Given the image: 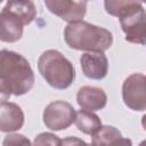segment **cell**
I'll list each match as a JSON object with an SVG mask.
<instances>
[{
  "label": "cell",
  "mask_w": 146,
  "mask_h": 146,
  "mask_svg": "<svg viewBox=\"0 0 146 146\" xmlns=\"http://www.w3.org/2000/svg\"><path fill=\"white\" fill-rule=\"evenodd\" d=\"M33 86L34 73L27 59L18 52L2 49L0 51L1 102H6L11 95H25Z\"/></svg>",
  "instance_id": "cell-1"
},
{
  "label": "cell",
  "mask_w": 146,
  "mask_h": 146,
  "mask_svg": "<svg viewBox=\"0 0 146 146\" xmlns=\"http://www.w3.org/2000/svg\"><path fill=\"white\" fill-rule=\"evenodd\" d=\"M106 11L119 17L125 40L131 43L146 44V11L139 1H105Z\"/></svg>",
  "instance_id": "cell-2"
},
{
  "label": "cell",
  "mask_w": 146,
  "mask_h": 146,
  "mask_svg": "<svg viewBox=\"0 0 146 146\" xmlns=\"http://www.w3.org/2000/svg\"><path fill=\"white\" fill-rule=\"evenodd\" d=\"M64 39L70 48L88 52H104L113 43V35L108 30L84 21L68 24L64 30Z\"/></svg>",
  "instance_id": "cell-3"
},
{
  "label": "cell",
  "mask_w": 146,
  "mask_h": 146,
  "mask_svg": "<svg viewBox=\"0 0 146 146\" xmlns=\"http://www.w3.org/2000/svg\"><path fill=\"white\" fill-rule=\"evenodd\" d=\"M38 70L46 82L55 89L64 90L75 80L73 64L58 50L43 51L38 60Z\"/></svg>",
  "instance_id": "cell-4"
},
{
  "label": "cell",
  "mask_w": 146,
  "mask_h": 146,
  "mask_svg": "<svg viewBox=\"0 0 146 146\" xmlns=\"http://www.w3.org/2000/svg\"><path fill=\"white\" fill-rule=\"evenodd\" d=\"M76 112L74 107L64 100H55L46 106L42 114L44 125L54 131L67 129L75 122Z\"/></svg>",
  "instance_id": "cell-5"
},
{
  "label": "cell",
  "mask_w": 146,
  "mask_h": 146,
  "mask_svg": "<svg viewBox=\"0 0 146 146\" xmlns=\"http://www.w3.org/2000/svg\"><path fill=\"white\" fill-rule=\"evenodd\" d=\"M122 99L132 111H146V76L144 74L133 73L123 81Z\"/></svg>",
  "instance_id": "cell-6"
},
{
  "label": "cell",
  "mask_w": 146,
  "mask_h": 146,
  "mask_svg": "<svg viewBox=\"0 0 146 146\" xmlns=\"http://www.w3.org/2000/svg\"><path fill=\"white\" fill-rule=\"evenodd\" d=\"M46 7L56 16L60 17L68 24L80 22L83 19L87 11L86 1H70V0H46Z\"/></svg>",
  "instance_id": "cell-7"
},
{
  "label": "cell",
  "mask_w": 146,
  "mask_h": 146,
  "mask_svg": "<svg viewBox=\"0 0 146 146\" xmlns=\"http://www.w3.org/2000/svg\"><path fill=\"white\" fill-rule=\"evenodd\" d=\"M80 65L83 74L92 80H102L107 75L108 60L104 52H84L80 57Z\"/></svg>",
  "instance_id": "cell-8"
},
{
  "label": "cell",
  "mask_w": 146,
  "mask_h": 146,
  "mask_svg": "<svg viewBox=\"0 0 146 146\" xmlns=\"http://www.w3.org/2000/svg\"><path fill=\"white\" fill-rule=\"evenodd\" d=\"M24 124V113L22 108L10 102H1L0 105V130L2 132H14Z\"/></svg>",
  "instance_id": "cell-9"
},
{
  "label": "cell",
  "mask_w": 146,
  "mask_h": 146,
  "mask_svg": "<svg viewBox=\"0 0 146 146\" xmlns=\"http://www.w3.org/2000/svg\"><path fill=\"white\" fill-rule=\"evenodd\" d=\"M76 102L82 110L94 112L103 110L106 106L107 96L100 88L84 86L79 89L76 94Z\"/></svg>",
  "instance_id": "cell-10"
},
{
  "label": "cell",
  "mask_w": 146,
  "mask_h": 146,
  "mask_svg": "<svg viewBox=\"0 0 146 146\" xmlns=\"http://www.w3.org/2000/svg\"><path fill=\"white\" fill-rule=\"evenodd\" d=\"M24 23L2 8L0 14V40L2 42H16L23 35Z\"/></svg>",
  "instance_id": "cell-11"
},
{
  "label": "cell",
  "mask_w": 146,
  "mask_h": 146,
  "mask_svg": "<svg viewBox=\"0 0 146 146\" xmlns=\"http://www.w3.org/2000/svg\"><path fill=\"white\" fill-rule=\"evenodd\" d=\"M7 11L11 13L16 17H18L24 25L30 24L33 22V19L36 16V9L35 6L32 1L30 0H14V1H8L6 6L3 7Z\"/></svg>",
  "instance_id": "cell-12"
},
{
  "label": "cell",
  "mask_w": 146,
  "mask_h": 146,
  "mask_svg": "<svg viewBox=\"0 0 146 146\" xmlns=\"http://www.w3.org/2000/svg\"><path fill=\"white\" fill-rule=\"evenodd\" d=\"M74 123L81 132L89 135V136H94L103 127L102 121L98 115H96L94 112L86 111L82 108L76 112Z\"/></svg>",
  "instance_id": "cell-13"
},
{
  "label": "cell",
  "mask_w": 146,
  "mask_h": 146,
  "mask_svg": "<svg viewBox=\"0 0 146 146\" xmlns=\"http://www.w3.org/2000/svg\"><path fill=\"white\" fill-rule=\"evenodd\" d=\"M122 137L121 132L112 125H103L91 139L92 146H110L114 140Z\"/></svg>",
  "instance_id": "cell-14"
},
{
  "label": "cell",
  "mask_w": 146,
  "mask_h": 146,
  "mask_svg": "<svg viewBox=\"0 0 146 146\" xmlns=\"http://www.w3.org/2000/svg\"><path fill=\"white\" fill-rule=\"evenodd\" d=\"M62 139L50 132L39 133L33 141V146H60Z\"/></svg>",
  "instance_id": "cell-15"
},
{
  "label": "cell",
  "mask_w": 146,
  "mask_h": 146,
  "mask_svg": "<svg viewBox=\"0 0 146 146\" xmlns=\"http://www.w3.org/2000/svg\"><path fill=\"white\" fill-rule=\"evenodd\" d=\"M2 146H33L27 137L21 133H9L3 138Z\"/></svg>",
  "instance_id": "cell-16"
},
{
  "label": "cell",
  "mask_w": 146,
  "mask_h": 146,
  "mask_svg": "<svg viewBox=\"0 0 146 146\" xmlns=\"http://www.w3.org/2000/svg\"><path fill=\"white\" fill-rule=\"evenodd\" d=\"M90 144H87L84 140L78 138V137H66L62 139L60 146H89Z\"/></svg>",
  "instance_id": "cell-17"
},
{
  "label": "cell",
  "mask_w": 146,
  "mask_h": 146,
  "mask_svg": "<svg viewBox=\"0 0 146 146\" xmlns=\"http://www.w3.org/2000/svg\"><path fill=\"white\" fill-rule=\"evenodd\" d=\"M110 146H132V143H131V140L128 139V138L120 137L119 139L114 140Z\"/></svg>",
  "instance_id": "cell-18"
},
{
  "label": "cell",
  "mask_w": 146,
  "mask_h": 146,
  "mask_svg": "<svg viewBox=\"0 0 146 146\" xmlns=\"http://www.w3.org/2000/svg\"><path fill=\"white\" fill-rule=\"evenodd\" d=\"M141 125H143V128H144V130L146 131V114L141 117Z\"/></svg>",
  "instance_id": "cell-19"
},
{
  "label": "cell",
  "mask_w": 146,
  "mask_h": 146,
  "mask_svg": "<svg viewBox=\"0 0 146 146\" xmlns=\"http://www.w3.org/2000/svg\"><path fill=\"white\" fill-rule=\"evenodd\" d=\"M138 146H146V139H145V140H143Z\"/></svg>",
  "instance_id": "cell-20"
},
{
  "label": "cell",
  "mask_w": 146,
  "mask_h": 146,
  "mask_svg": "<svg viewBox=\"0 0 146 146\" xmlns=\"http://www.w3.org/2000/svg\"><path fill=\"white\" fill-rule=\"evenodd\" d=\"M89 146H92V145H91V144H90V145H89Z\"/></svg>",
  "instance_id": "cell-21"
}]
</instances>
